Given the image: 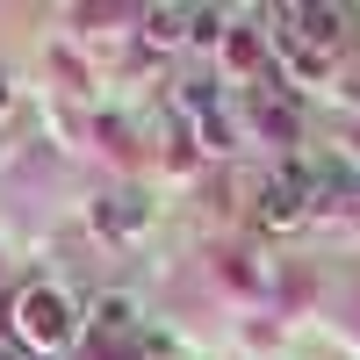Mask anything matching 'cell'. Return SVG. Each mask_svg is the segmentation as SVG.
I'll use <instances>...</instances> for the list:
<instances>
[{"mask_svg": "<svg viewBox=\"0 0 360 360\" xmlns=\"http://www.w3.org/2000/svg\"><path fill=\"white\" fill-rule=\"evenodd\" d=\"M94 324H101L108 339L137 332V295H101V303H94Z\"/></svg>", "mask_w": 360, "mask_h": 360, "instance_id": "3957f363", "label": "cell"}, {"mask_svg": "<svg viewBox=\"0 0 360 360\" xmlns=\"http://www.w3.org/2000/svg\"><path fill=\"white\" fill-rule=\"evenodd\" d=\"M0 108H8V79H0Z\"/></svg>", "mask_w": 360, "mask_h": 360, "instance_id": "8992f818", "label": "cell"}, {"mask_svg": "<svg viewBox=\"0 0 360 360\" xmlns=\"http://www.w3.org/2000/svg\"><path fill=\"white\" fill-rule=\"evenodd\" d=\"M15 324H22V339L29 346H44V353H58L72 339V303L58 288H29L22 303H15Z\"/></svg>", "mask_w": 360, "mask_h": 360, "instance_id": "6da1fadb", "label": "cell"}, {"mask_svg": "<svg viewBox=\"0 0 360 360\" xmlns=\"http://www.w3.org/2000/svg\"><path fill=\"white\" fill-rule=\"evenodd\" d=\"M94 224H108V231H137L144 209H137V195H115V209H94Z\"/></svg>", "mask_w": 360, "mask_h": 360, "instance_id": "5b68a950", "label": "cell"}, {"mask_svg": "<svg viewBox=\"0 0 360 360\" xmlns=\"http://www.w3.org/2000/svg\"><path fill=\"white\" fill-rule=\"evenodd\" d=\"M303 180H295V173H281V180H266V188H259V217L266 224H295V217H303Z\"/></svg>", "mask_w": 360, "mask_h": 360, "instance_id": "7a4b0ae2", "label": "cell"}, {"mask_svg": "<svg viewBox=\"0 0 360 360\" xmlns=\"http://www.w3.org/2000/svg\"><path fill=\"white\" fill-rule=\"evenodd\" d=\"M195 8H152V15H144V37H152V44H180V37H195Z\"/></svg>", "mask_w": 360, "mask_h": 360, "instance_id": "277c9868", "label": "cell"}]
</instances>
